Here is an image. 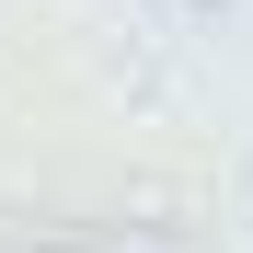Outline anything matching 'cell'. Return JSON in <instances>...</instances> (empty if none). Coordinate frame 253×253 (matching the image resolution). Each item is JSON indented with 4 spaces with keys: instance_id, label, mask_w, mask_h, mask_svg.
I'll use <instances>...</instances> for the list:
<instances>
[{
    "instance_id": "obj_1",
    "label": "cell",
    "mask_w": 253,
    "mask_h": 253,
    "mask_svg": "<svg viewBox=\"0 0 253 253\" xmlns=\"http://www.w3.org/2000/svg\"><path fill=\"white\" fill-rule=\"evenodd\" d=\"M35 253H69V242H35Z\"/></svg>"
},
{
    "instance_id": "obj_2",
    "label": "cell",
    "mask_w": 253,
    "mask_h": 253,
    "mask_svg": "<svg viewBox=\"0 0 253 253\" xmlns=\"http://www.w3.org/2000/svg\"><path fill=\"white\" fill-rule=\"evenodd\" d=\"M196 12H219V0H196Z\"/></svg>"
}]
</instances>
